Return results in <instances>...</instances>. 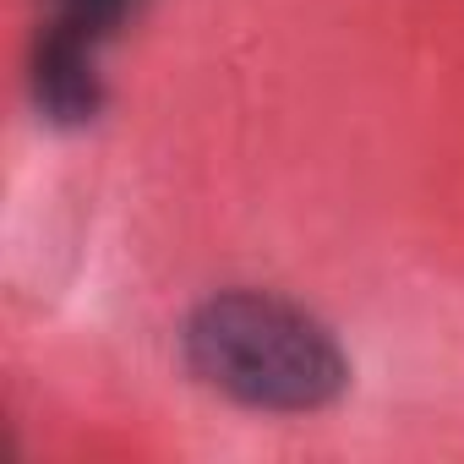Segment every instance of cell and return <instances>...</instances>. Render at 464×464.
I'll use <instances>...</instances> for the list:
<instances>
[{
  "label": "cell",
  "instance_id": "1",
  "mask_svg": "<svg viewBox=\"0 0 464 464\" xmlns=\"http://www.w3.org/2000/svg\"><path fill=\"white\" fill-rule=\"evenodd\" d=\"M186 366L263 415H312L350 388V361L323 317L268 290H224L186 317Z\"/></svg>",
  "mask_w": 464,
  "mask_h": 464
},
{
  "label": "cell",
  "instance_id": "2",
  "mask_svg": "<svg viewBox=\"0 0 464 464\" xmlns=\"http://www.w3.org/2000/svg\"><path fill=\"white\" fill-rule=\"evenodd\" d=\"M131 0H44L34 34V104L50 126H88L104 110V50Z\"/></svg>",
  "mask_w": 464,
  "mask_h": 464
}]
</instances>
